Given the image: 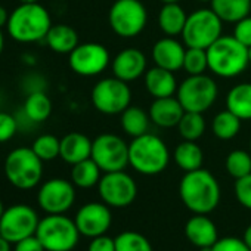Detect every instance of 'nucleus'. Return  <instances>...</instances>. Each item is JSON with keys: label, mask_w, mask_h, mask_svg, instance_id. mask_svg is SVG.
Masks as SVG:
<instances>
[{"label": "nucleus", "mask_w": 251, "mask_h": 251, "mask_svg": "<svg viewBox=\"0 0 251 251\" xmlns=\"http://www.w3.org/2000/svg\"><path fill=\"white\" fill-rule=\"evenodd\" d=\"M179 195L194 214H208L220 202V185L205 169L186 172L179 183Z\"/></svg>", "instance_id": "1"}, {"label": "nucleus", "mask_w": 251, "mask_h": 251, "mask_svg": "<svg viewBox=\"0 0 251 251\" xmlns=\"http://www.w3.org/2000/svg\"><path fill=\"white\" fill-rule=\"evenodd\" d=\"M6 27L15 42L34 43L46 39L52 20L48 9L40 3H21L11 12Z\"/></svg>", "instance_id": "2"}, {"label": "nucleus", "mask_w": 251, "mask_h": 251, "mask_svg": "<svg viewBox=\"0 0 251 251\" xmlns=\"http://www.w3.org/2000/svg\"><path fill=\"white\" fill-rule=\"evenodd\" d=\"M208 70L222 78H233L250 65L248 48L233 36H220L208 49Z\"/></svg>", "instance_id": "3"}, {"label": "nucleus", "mask_w": 251, "mask_h": 251, "mask_svg": "<svg viewBox=\"0 0 251 251\" xmlns=\"http://www.w3.org/2000/svg\"><path fill=\"white\" fill-rule=\"evenodd\" d=\"M170 152L164 141L152 133L133 138L129 144V164L141 175L155 176L167 169Z\"/></svg>", "instance_id": "4"}, {"label": "nucleus", "mask_w": 251, "mask_h": 251, "mask_svg": "<svg viewBox=\"0 0 251 251\" xmlns=\"http://www.w3.org/2000/svg\"><path fill=\"white\" fill-rule=\"evenodd\" d=\"M5 175L15 188L31 189L42 180L43 161L33 148H17L11 151L5 160Z\"/></svg>", "instance_id": "5"}, {"label": "nucleus", "mask_w": 251, "mask_h": 251, "mask_svg": "<svg viewBox=\"0 0 251 251\" xmlns=\"http://www.w3.org/2000/svg\"><path fill=\"white\" fill-rule=\"evenodd\" d=\"M36 236L46 251H71L78 242L80 232L75 222L70 217L64 214H49L39 222Z\"/></svg>", "instance_id": "6"}, {"label": "nucleus", "mask_w": 251, "mask_h": 251, "mask_svg": "<svg viewBox=\"0 0 251 251\" xmlns=\"http://www.w3.org/2000/svg\"><path fill=\"white\" fill-rule=\"evenodd\" d=\"M223 21L210 8H202L188 15L182 39L186 48L208 49L222 34Z\"/></svg>", "instance_id": "7"}, {"label": "nucleus", "mask_w": 251, "mask_h": 251, "mask_svg": "<svg viewBox=\"0 0 251 251\" xmlns=\"http://www.w3.org/2000/svg\"><path fill=\"white\" fill-rule=\"evenodd\" d=\"M108 21L117 36L132 39L145 30L148 11L141 0H115L109 9Z\"/></svg>", "instance_id": "8"}, {"label": "nucleus", "mask_w": 251, "mask_h": 251, "mask_svg": "<svg viewBox=\"0 0 251 251\" xmlns=\"http://www.w3.org/2000/svg\"><path fill=\"white\" fill-rule=\"evenodd\" d=\"M176 93L185 111L204 114L216 102L219 89L216 81L210 75L198 74L188 75L179 84Z\"/></svg>", "instance_id": "9"}, {"label": "nucleus", "mask_w": 251, "mask_h": 251, "mask_svg": "<svg viewBox=\"0 0 251 251\" xmlns=\"http://www.w3.org/2000/svg\"><path fill=\"white\" fill-rule=\"evenodd\" d=\"M90 98L93 106L99 112L106 115H117L130 106L132 90L129 83L117 77H106L93 86Z\"/></svg>", "instance_id": "10"}, {"label": "nucleus", "mask_w": 251, "mask_h": 251, "mask_svg": "<svg viewBox=\"0 0 251 251\" xmlns=\"http://www.w3.org/2000/svg\"><path fill=\"white\" fill-rule=\"evenodd\" d=\"M92 160L103 173L124 170L129 166V145L117 135H99L92 142Z\"/></svg>", "instance_id": "11"}, {"label": "nucleus", "mask_w": 251, "mask_h": 251, "mask_svg": "<svg viewBox=\"0 0 251 251\" xmlns=\"http://www.w3.org/2000/svg\"><path fill=\"white\" fill-rule=\"evenodd\" d=\"M98 191L102 201L108 207L115 208L130 205L138 195L135 179L130 175L124 173V170L105 173L98 183Z\"/></svg>", "instance_id": "12"}, {"label": "nucleus", "mask_w": 251, "mask_h": 251, "mask_svg": "<svg viewBox=\"0 0 251 251\" xmlns=\"http://www.w3.org/2000/svg\"><path fill=\"white\" fill-rule=\"evenodd\" d=\"M37 213L25 204H17L3 211L0 217V236L8 239L11 244L36 235L39 226Z\"/></svg>", "instance_id": "13"}, {"label": "nucleus", "mask_w": 251, "mask_h": 251, "mask_svg": "<svg viewBox=\"0 0 251 251\" xmlns=\"http://www.w3.org/2000/svg\"><path fill=\"white\" fill-rule=\"evenodd\" d=\"M68 62L75 74L83 77H93L106 70L111 58L108 49L103 45L81 43L70 53Z\"/></svg>", "instance_id": "14"}, {"label": "nucleus", "mask_w": 251, "mask_h": 251, "mask_svg": "<svg viewBox=\"0 0 251 251\" xmlns=\"http://www.w3.org/2000/svg\"><path fill=\"white\" fill-rule=\"evenodd\" d=\"M74 200V183L59 177L45 182L37 195L39 205L48 214H64L73 207Z\"/></svg>", "instance_id": "15"}, {"label": "nucleus", "mask_w": 251, "mask_h": 251, "mask_svg": "<svg viewBox=\"0 0 251 251\" xmlns=\"http://www.w3.org/2000/svg\"><path fill=\"white\" fill-rule=\"evenodd\" d=\"M74 222L80 235L96 238L106 233L111 226L112 216L105 202H89L80 207Z\"/></svg>", "instance_id": "16"}, {"label": "nucleus", "mask_w": 251, "mask_h": 251, "mask_svg": "<svg viewBox=\"0 0 251 251\" xmlns=\"http://www.w3.org/2000/svg\"><path fill=\"white\" fill-rule=\"evenodd\" d=\"M147 56L141 49L127 48L115 55V58L111 62V67L114 77L126 83H130L147 73Z\"/></svg>", "instance_id": "17"}, {"label": "nucleus", "mask_w": 251, "mask_h": 251, "mask_svg": "<svg viewBox=\"0 0 251 251\" xmlns=\"http://www.w3.org/2000/svg\"><path fill=\"white\" fill-rule=\"evenodd\" d=\"M186 48L173 37L160 39L152 46V61L157 67L169 71H179L183 67Z\"/></svg>", "instance_id": "18"}, {"label": "nucleus", "mask_w": 251, "mask_h": 251, "mask_svg": "<svg viewBox=\"0 0 251 251\" xmlns=\"http://www.w3.org/2000/svg\"><path fill=\"white\" fill-rule=\"evenodd\" d=\"M150 118L151 121L163 129L177 127L180 118L185 114V109L177 98L167 96V98H157L150 106Z\"/></svg>", "instance_id": "19"}, {"label": "nucleus", "mask_w": 251, "mask_h": 251, "mask_svg": "<svg viewBox=\"0 0 251 251\" xmlns=\"http://www.w3.org/2000/svg\"><path fill=\"white\" fill-rule=\"evenodd\" d=\"M186 238L198 248L213 247L217 238L216 225L207 217V214H195L185 225Z\"/></svg>", "instance_id": "20"}, {"label": "nucleus", "mask_w": 251, "mask_h": 251, "mask_svg": "<svg viewBox=\"0 0 251 251\" xmlns=\"http://www.w3.org/2000/svg\"><path fill=\"white\" fill-rule=\"evenodd\" d=\"M145 87L148 93L157 99V98H167L173 96L177 92V81L173 71H169L161 67L150 68L145 73Z\"/></svg>", "instance_id": "21"}, {"label": "nucleus", "mask_w": 251, "mask_h": 251, "mask_svg": "<svg viewBox=\"0 0 251 251\" xmlns=\"http://www.w3.org/2000/svg\"><path fill=\"white\" fill-rule=\"evenodd\" d=\"M92 142L86 135L78 132H71L61 139V152L59 157L74 166L83 160L92 157Z\"/></svg>", "instance_id": "22"}, {"label": "nucleus", "mask_w": 251, "mask_h": 251, "mask_svg": "<svg viewBox=\"0 0 251 251\" xmlns=\"http://www.w3.org/2000/svg\"><path fill=\"white\" fill-rule=\"evenodd\" d=\"M45 40L50 50L62 55H70L80 45L77 31L67 24H52Z\"/></svg>", "instance_id": "23"}, {"label": "nucleus", "mask_w": 251, "mask_h": 251, "mask_svg": "<svg viewBox=\"0 0 251 251\" xmlns=\"http://www.w3.org/2000/svg\"><path fill=\"white\" fill-rule=\"evenodd\" d=\"M186 20L188 15L179 3H163L158 14V25L166 36H182Z\"/></svg>", "instance_id": "24"}, {"label": "nucleus", "mask_w": 251, "mask_h": 251, "mask_svg": "<svg viewBox=\"0 0 251 251\" xmlns=\"http://www.w3.org/2000/svg\"><path fill=\"white\" fill-rule=\"evenodd\" d=\"M121 127L126 135L130 138H138L148 133L150 129V114L145 112L141 106L130 105L121 112Z\"/></svg>", "instance_id": "25"}, {"label": "nucleus", "mask_w": 251, "mask_h": 251, "mask_svg": "<svg viewBox=\"0 0 251 251\" xmlns=\"http://www.w3.org/2000/svg\"><path fill=\"white\" fill-rule=\"evenodd\" d=\"M226 108L242 121L251 120V83L233 86L226 96Z\"/></svg>", "instance_id": "26"}, {"label": "nucleus", "mask_w": 251, "mask_h": 251, "mask_svg": "<svg viewBox=\"0 0 251 251\" xmlns=\"http://www.w3.org/2000/svg\"><path fill=\"white\" fill-rule=\"evenodd\" d=\"M211 9L223 23H238L251 12V0H211Z\"/></svg>", "instance_id": "27"}, {"label": "nucleus", "mask_w": 251, "mask_h": 251, "mask_svg": "<svg viewBox=\"0 0 251 251\" xmlns=\"http://www.w3.org/2000/svg\"><path fill=\"white\" fill-rule=\"evenodd\" d=\"M173 160L183 172H194L202 167L204 152L194 141H183L175 148Z\"/></svg>", "instance_id": "28"}, {"label": "nucleus", "mask_w": 251, "mask_h": 251, "mask_svg": "<svg viewBox=\"0 0 251 251\" xmlns=\"http://www.w3.org/2000/svg\"><path fill=\"white\" fill-rule=\"evenodd\" d=\"M100 172L102 170L99 169V166L90 157V158L83 160V161L73 166V169H71V182L77 188H83V189L93 188L95 185L99 183V180L102 177Z\"/></svg>", "instance_id": "29"}, {"label": "nucleus", "mask_w": 251, "mask_h": 251, "mask_svg": "<svg viewBox=\"0 0 251 251\" xmlns=\"http://www.w3.org/2000/svg\"><path fill=\"white\" fill-rule=\"evenodd\" d=\"M241 118L236 117L232 111L225 109L220 111L211 123L213 135L220 141H230L233 139L241 130Z\"/></svg>", "instance_id": "30"}, {"label": "nucleus", "mask_w": 251, "mask_h": 251, "mask_svg": "<svg viewBox=\"0 0 251 251\" xmlns=\"http://www.w3.org/2000/svg\"><path fill=\"white\" fill-rule=\"evenodd\" d=\"M24 112L28 120L34 123H43L52 114V102L43 92H33L24 102Z\"/></svg>", "instance_id": "31"}, {"label": "nucleus", "mask_w": 251, "mask_h": 251, "mask_svg": "<svg viewBox=\"0 0 251 251\" xmlns=\"http://www.w3.org/2000/svg\"><path fill=\"white\" fill-rule=\"evenodd\" d=\"M179 135L183 141H194L197 142L205 132V120L201 112H191L185 111L183 117L177 124Z\"/></svg>", "instance_id": "32"}, {"label": "nucleus", "mask_w": 251, "mask_h": 251, "mask_svg": "<svg viewBox=\"0 0 251 251\" xmlns=\"http://www.w3.org/2000/svg\"><path fill=\"white\" fill-rule=\"evenodd\" d=\"M115 251H154L151 242L139 232L126 230L115 238Z\"/></svg>", "instance_id": "33"}, {"label": "nucleus", "mask_w": 251, "mask_h": 251, "mask_svg": "<svg viewBox=\"0 0 251 251\" xmlns=\"http://www.w3.org/2000/svg\"><path fill=\"white\" fill-rule=\"evenodd\" d=\"M226 170L236 180L251 173V155L244 150H235L226 157Z\"/></svg>", "instance_id": "34"}, {"label": "nucleus", "mask_w": 251, "mask_h": 251, "mask_svg": "<svg viewBox=\"0 0 251 251\" xmlns=\"http://www.w3.org/2000/svg\"><path fill=\"white\" fill-rule=\"evenodd\" d=\"M33 151L42 161H52L59 157L61 139L53 135H40L31 145Z\"/></svg>", "instance_id": "35"}, {"label": "nucleus", "mask_w": 251, "mask_h": 251, "mask_svg": "<svg viewBox=\"0 0 251 251\" xmlns=\"http://www.w3.org/2000/svg\"><path fill=\"white\" fill-rule=\"evenodd\" d=\"M189 75H198L204 74L208 70V58H207V49H198V48H186L183 67H182Z\"/></svg>", "instance_id": "36"}, {"label": "nucleus", "mask_w": 251, "mask_h": 251, "mask_svg": "<svg viewBox=\"0 0 251 251\" xmlns=\"http://www.w3.org/2000/svg\"><path fill=\"white\" fill-rule=\"evenodd\" d=\"M233 191L238 202L242 207L251 210V173L241 179H236Z\"/></svg>", "instance_id": "37"}, {"label": "nucleus", "mask_w": 251, "mask_h": 251, "mask_svg": "<svg viewBox=\"0 0 251 251\" xmlns=\"http://www.w3.org/2000/svg\"><path fill=\"white\" fill-rule=\"evenodd\" d=\"M18 130V121L14 115L0 111V144L11 141Z\"/></svg>", "instance_id": "38"}, {"label": "nucleus", "mask_w": 251, "mask_h": 251, "mask_svg": "<svg viewBox=\"0 0 251 251\" xmlns=\"http://www.w3.org/2000/svg\"><path fill=\"white\" fill-rule=\"evenodd\" d=\"M239 43H242L245 48H251V15L239 20L235 23L233 34H232Z\"/></svg>", "instance_id": "39"}, {"label": "nucleus", "mask_w": 251, "mask_h": 251, "mask_svg": "<svg viewBox=\"0 0 251 251\" xmlns=\"http://www.w3.org/2000/svg\"><path fill=\"white\" fill-rule=\"evenodd\" d=\"M211 251H251V250L244 242V239H239L235 236H226V238L217 239L216 244L211 247Z\"/></svg>", "instance_id": "40"}, {"label": "nucleus", "mask_w": 251, "mask_h": 251, "mask_svg": "<svg viewBox=\"0 0 251 251\" xmlns=\"http://www.w3.org/2000/svg\"><path fill=\"white\" fill-rule=\"evenodd\" d=\"M87 251H115V238L112 239L106 235L92 238Z\"/></svg>", "instance_id": "41"}, {"label": "nucleus", "mask_w": 251, "mask_h": 251, "mask_svg": "<svg viewBox=\"0 0 251 251\" xmlns=\"http://www.w3.org/2000/svg\"><path fill=\"white\" fill-rule=\"evenodd\" d=\"M14 251H46L43 244L40 242V239L36 235L27 236L21 241H18L15 244V250Z\"/></svg>", "instance_id": "42"}, {"label": "nucleus", "mask_w": 251, "mask_h": 251, "mask_svg": "<svg viewBox=\"0 0 251 251\" xmlns=\"http://www.w3.org/2000/svg\"><path fill=\"white\" fill-rule=\"evenodd\" d=\"M9 12L3 8V6H0V28H3L8 25V21H9Z\"/></svg>", "instance_id": "43"}, {"label": "nucleus", "mask_w": 251, "mask_h": 251, "mask_svg": "<svg viewBox=\"0 0 251 251\" xmlns=\"http://www.w3.org/2000/svg\"><path fill=\"white\" fill-rule=\"evenodd\" d=\"M242 239H244V242L248 245V248L251 250V225L245 229V232H244V236H242Z\"/></svg>", "instance_id": "44"}, {"label": "nucleus", "mask_w": 251, "mask_h": 251, "mask_svg": "<svg viewBox=\"0 0 251 251\" xmlns=\"http://www.w3.org/2000/svg\"><path fill=\"white\" fill-rule=\"evenodd\" d=\"M0 251H11V242L3 236H0Z\"/></svg>", "instance_id": "45"}, {"label": "nucleus", "mask_w": 251, "mask_h": 251, "mask_svg": "<svg viewBox=\"0 0 251 251\" xmlns=\"http://www.w3.org/2000/svg\"><path fill=\"white\" fill-rule=\"evenodd\" d=\"M3 46H5V37H3V33H2V28H0V55H2V50H3Z\"/></svg>", "instance_id": "46"}, {"label": "nucleus", "mask_w": 251, "mask_h": 251, "mask_svg": "<svg viewBox=\"0 0 251 251\" xmlns=\"http://www.w3.org/2000/svg\"><path fill=\"white\" fill-rule=\"evenodd\" d=\"M21 3H39L40 0H20Z\"/></svg>", "instance_id": "47"}, {"label": "nucleus", "mask_w": 251, "mask_h": 251, "mask_svg": "<svg viewBox=\"0 0 251 251\" xmlns=\"http://www.w3.org/2000/svg\"><path fill=\"white\" fill-rule=\"evenodd\" d=\"M160 2H163V3H179L180 0H160Z\"/></svg>", "instance_id": "48"}, {"label": "nucleus", "mask_w": 251, "mask_h": 251, "mask_svg": "<svg viewBox=\"0 0 251 251\" xmlns=\"http://www.w3.org/2000/svg\"><path fill=\"white\" fill-rule=\"evenodd\" d=\"M3 211H5V208H3V204H2V201H0V217H2Z\"/></svg>", "instance_id": "49"}, {"label": "nucleus", "mask_w": 251, "mask_h": 251, "mask_svg": "<svg viewBox=\"0 0 251 251\" xmlns=\"http://www.w3.org/2000/svg\"><path fill=\"white\" fill-rule=\"evenodd\" d=\"M197 2H201V3H210L211 0H197Z\"/></svg>", "instance_id": "50"}, {"label": "nucleus", "mask_w": 251, "mask_h": 251, "mask_svg": "<svg viewBox=\"0 0 251 251\" xmlns=\"http://www.w3.org/2000/svg\"><path fill=\"white\" fill-rule=\"evenodd\" d=\"M248 58H250V64H251V48L248 49Z\"/></svg>", "instance_id": "51"}, {"label": "nucleus", "mask_w": 251, "mask_h": 251, "mask_svg": "<svg viewBox=\"0 0 251 251\" xmlns=\"http://www.w3.org/2000/svg\"><path fill=\"white\" fill-rule=\"evenodd\" d=\"M250 151H251V139H250Z\"/></svg>", "instance_id": "52"}]
</instances>
